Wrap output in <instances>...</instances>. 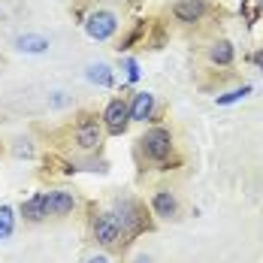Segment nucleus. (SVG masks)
Listing matches in <instances>:
<instances>
[{"label":"nucleus","mask_w":263,"mask_h":263,"mask_svg":"<svg viewBox=\"0 0 263 263\" xmlns=\"http://www.w3.org/2000/svg\"><path fill=\"white\" fill-rule=\"evenodd\" d=\"M15 49L18 52H27V54H40V52H49V40L40 36V33H22L15 40Z\"/></svg>","instance_id":"nucleus-10"},{"label":"nucleus","mask_w":263,"mask_h":263,"mask_svg":"<svg viewBox=\"0 0 263 263\" xmlns=\"http://www.w3.org/2000/svg\"><path fill=\"white\" fill-rule=\"evenodd\" d=\"M173 15L184 25H194V22H200L206 15V0H176Z\"/></svg>","instance_id":"nucleus-6"},{"label":"nucleus","mask_w":263,"mask_h":263,"mask_svg":"<svg viewBox=\"0 0 263 263\" xmlns=\"http://www.w3.org/2000/svg\"><path fill=\"white\" fill-rule=\"evenodd\" d=\"M209 61H212V64H218V67H230V64H233V43H227V40L212 43Z\"/></svg>","instance_id":"nucleus-12"},{"label":"nucleus","mask_w":263,"mask_h":263,"mask_svg":"<svg viewBox=\"0 0 263 263\" xmlns=\"http://www.w3.org/2000/svg\"><path fill=\"white\" fill-rule=\"evenodd\" d=\"M142 148L152 160H166L173 152V133L166 127H152V130L142 136Z\"/></svg>","instance_id":"nucleus-1"},{"label":"nucleus","mask_w":263,"mask_h":263,"mask_svg":"<svg viewBox=\"0 0 263 263\" xmlns=\"http://www.w3.org/2000/svg\"><path fill=\"white\" fill-rule=\"evenodd\" d=\"M136 263H152L148 257H136Z\"/></svg>","instance_id":"nucleus-20"},{"label":"nucleus","mask_w":263,"mask_h":263,"mask_svg":"<svg viewBox=\"0 0 263 263\" xmlns=\"http://www.w3.org/2000/svg\"><path fill=\"white\" fill-rule=\"evenodd\" d=\"M257 6H260V9H263V0H257Z\"/></svg>","instance_id":"nucleus-21"},{"label":"nucleus","mask_w":263,"mask_h":263,"mask_svg":"<svg viewBox=\"0 0 263 263\" xmlns=\"http://www.w3.org/2000/svg\"><path fill=\"white\" fill-rule=\"evenodd\" d=\"M152 209H155V215H160V218H173L176 215V197L170 194V191H158L155 197H152Z\"/></svg>","instance_id":"nucleus-11"},{"label":"nucleus","mask_w":263,"mask_h":263,"mask_svg":"<svg viewBox=\"0 0 263 263\" xmlns=\"http://www.w3.org/2000/svg\"><path fill=\"white\" fill-rule=\"evenodd\" d=\"M12 227H15V215L9 206H0V239L12 236Z\"/></svg>","instance_id":"nucleus-15"},{"label":"nucleus","mask_w":263,"mask_h":263,"mask_svg":"<svg viewBox=\"0 0 263 263\" xmlns=\"http://www.w3.org/2000/svg\"><path fill=\"white\" fill-rule=\"evenodd\" d=\"M121 67L127 70V82H136V79H139V64H136L133 58H124V61H121Z\"/></svg>","instance_id":"nucleus-17"},{"label":"nucleus","mask_w":263,"mask_h":263,"mask_svg":"<svg viewBox=\"0 0 263 263\" xmlns=\"http://www.w3.org/2000/svg\"><path fill=\"white\" fill-rule=\"evenodd\" d=\"M248 94H251V85H242V88H233V91H227V94H218L215 103L218 106H230V103H236V100H242V97H248Z\"/></svg>","instance_id":"nucleus-16"},{"label":"nucleus","mask_w":263,"mask_h":263,"mask_svg":"<svg viewBox=\"0 0 263 263\" xmlns=\"http://www.w3.org/2000/svg\"><path fill=\"white\" fill-rule=\"evenodd\" d=\"M94 239H97L100 245H115V242L121 239V224H118L115 212L97 215V221H94Z\"/></svg>","instance_id":"nucleus-4"},{"label":"nucleus","mask_w":263,"mask_h":263,"mask_svg":"<svg viewBox=\"0 0 263 263\" xmlns=\"http://www.w3.org/2000/svg\"><path fill=\"white\" fill-rule=\"evenodd\" d=\"M100 139H103L100 124H97V121H91V118H82L79 127H76V145L85 148V152H91V148H97V145H100Z\"/></svg>","instance_id":"nucleus-5"},{"label":"nucleus","mask_w":263,"mask_h":263,"mask_svg":"<svg viewBox=\"0 0 263 263\" xmlns=\"http://www.w3.org/2000/svg\"><path fill=\"white\" fill-rule=\"evenodd\" d=\"M115 218H118V224H121V233H124V230H142L139 206H136V203H130V200H124V203L118 206Z\"/></svg>","instance_id":"nucleus-9"},{"label":"nucleus","mask_w":263,"mask_h":263,"mask_svg":"<svg viewBox=\"0 0 263 263\" xmlns=\"http://www.w3.org/2000/svg\"><path fill=\"white\" fill-rule=\"evenodd\" d=\"M103 121H106V130L121 136L130 124V106L124 100H109V106L103 109Z\"/></svg>","instance_id":"nucleus-3"},{"label":"nucleus","mask_w":263,"mask_h":263,"mask_svg":"<svg viewBox=\"0 0 263 263\" xmlns=\"http://www.w3.org/2000/svg\"><path fill=\"white\" fill-rule=\"evenodd\" d=\"M88 79L94 82V85H100V88H109L115 76H112V67L109 64H91L88 67Z\"/></svg>","instance_id":"nucleus-14"},{"label":"nucleus","mask_w":263,"mask_h":263,"mask_svg":"<svg viewBox=\"0 0 263 263\" xmlns=\"http://www.w3.org/2000/svg\"><path fill=\"white\" fill-rule=\"evenodd\" d=\"M254 64L263 70V49H260V52H254Z\"/></svg>","instance_id":"nucleus-18"},{"label":"nucleus","mask_w":263,"mask_h":263,"mask_svg":"<svg viewBox=\"0 0 263 263\" xmlns=\"http://www.w3.org/2000/svg\"><path fill=\"white\" fill-rule=\"evenodd\" d=\"M73 206H76V200H73L70 191H52V194H46V215L61 218V215H70Z\"/></svg>","instance_id":"nucleus-7"},{"label":"nucleus","mask_w":263,"mask_h":263,"mask_svg":"<svg viewBox=\"0 0 263 263\" xmlns=\"http://www.w3.org/2000/svg\"><path fill=\"white\" fill-rule=\"evenodd\" d=\"M85 263H109V257H103V254H100V257H88Z\"/></svg>","instance_id":"nucleus-19"},{"label":"nucleus","mask_w":263,"mask_h":263,"mask_svg":"<svg viewBox=\"0 0 263 263\" xmlns=\"http://www.w3.org/2000/svg\"><path fill=\"white\" fill-rule=\"evenodd\" d=\"M85 30H88V36L91 40H109L115 30H118V18L109 12V9H97V12H91L88 15V22H85Z\"/></svg>","instance_id":"nucleus-2"},{"label":"nucleus","mask_w":263,"mask_h":263,"mask_svg":"<svg viewBox=\"0 0 263 263\" xmlns=\"http://www.w3.org/2000/svg\"><path fill=\"white\" fill-rule=\"evenodd\" d=\"M152 115H155V94L139 91L130 103V121H152Z\"/></svg>","instance_id":"nucleus-8"},{"label":"nucleus","mask_w":263,"mask_h":263,"mask_svg":"<svg viewBox=\"0 0 263 263\" xmlns=\"http://www.w3.org/2000/svg\"><path fill=\"white\" fill-rule=\"evenodd\" d=\"M22 215L27 221H43L46 218V194H33L30 200L22 203Z\"/></svg>","instance_id":"nucleus-13"}]
</instances>
